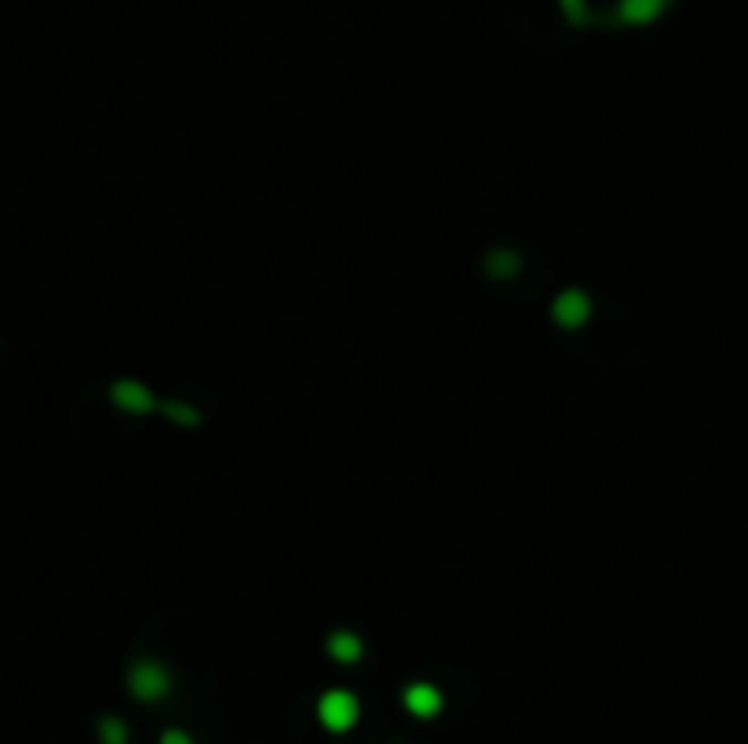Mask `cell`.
<instances>
[{
  "mask_svg": "<svg viewBox=\"0 0 748 744\" xmlns=\"http://www.w3.org/2000/svg\"><path fill=\"white\" fill-rule=\"evenodd\" d=\"M128 686L139 700H157V697L168 693V671L157 660H139L128 675Z\"/></svg>",
  "mask_w": 748,
  "mask_h": 744,
  "instance_id": "6da1fadb",
  "label": "cell"
},
{
  "mask_svg": "<svg viewBox=\"0 0 748 744\" xmlns=\"http://www.w3.org/2000/svg\"><path fill=\"white\" fill-rule=\"evenodd\" d=\"M485 270H489L493 277H511V274H518V255H514V252H493V255L485 259Z\"/></svg>",
  "mask_w": 748,
  "mask_h": 744,
  "instance_id": "ba28073f",
  "label": "cell"
},
{
  "mask_svg": "<svg viewBox=\"0 0 748 744\" xmlns=\"http://www.w3.org/2000/svg\"><path fill=\"white\" fill-rule=\"evenodd\" d=\"M328 653H332L336 660L350 664V660H358V656H361V642H358L354 635L339 631V635H332V638H328Z\"/></svg>",
  "mask_w": 748,
  "mask_h": 744,
  "instance_id": "52a82bcc",
  "label": "cell"
},
{
  "mask_svg": "<svg viewBox=\"0 0 748 744\" xmlns=\"http://www.w3.org/2000/svg\"><path fill=\"white\" fill-rule=\"evenodd\" d=\"M113 401H117L120 408H128V412H146V408L153 405L150 394H146V387H139V383H131V379L113 383Z\"/></svg>",
  "mask_w": 748,
  "mask_h": 744,
  "instance_id": "277c9868",
  "label": "cell"
},
{
  "mask_svg": "<svg viewBox=\"0 0 748 744\" xmlns=\"http://www.w3.org/2000/svg\"><path fill=\"white\" fill-rule=\"evenodd\" d=\"M438 704H442V697H438L434 686H423V682H420V686H409V689H405V708H409L412 715H420V718L434 715Z\"/></svg>",
  "mask_w": 748,
  "mask_h": 744,
  "instance_id": "5b68a950",
  "label": "cell"
},
{
  "mask_svg": "<svg viewBox=\"0 0 748 744\" xmlns=\"http://www.w3.org/2000/svg\"><path fill=\"white\" fill-rule=\"evenodd\" d=\"M566 4V15L573 18V22H587V11H584V0H562Z\"/></svg>",
  "mask_w": 748,
  "mask_h": 744,
  "instance_id": "8fae6325",
  "label": "cell"
},
{
  "mask_svg": "<svg viewBox=\"0 0 748 744\" xmlns=\"http://www.w3.org/2000/svg\"><path fill=\"white\" fill-rule=\"evenodd\" d=\"M168 416L179 419V423H197V412L190 405H182V401H168Z\"/></svg>",
  "mask_w": 748,
  "mask_h": 744,
  "instance_id": "30bf717a",
  "label": "cell"
},
{
  "mask_svg": "<svg viewBox=\"0 0 748 744\" xmlns=\"http://www.w3.org/2000/svg\"><path fill=\"white\" fill-rule=\"evenodd\" d=\"M317 715H321V722H325L328 729H347V726L358 718V704H354V697H350V693L332 689V693H325V697H321Z\"/></svg>",
  "mask_w": 748,
  "mask_h": 744,
  "instance_id": "7a4b0ae2",
  "label": "cell"
},
{
  "mask_svg": "<svg viewBox=\"0 0 748 744\" xmlns=\"http://www.w3.org/2000/svg\"><path fill=\"white\" fill-rule=\"evenodd\" d=\"M668 7V0H620L617 4V18L620 22H649Z\"/></svg>",
  "mask_w": 748,
  "mask_h": 744,
  "instance_id": "8992f818",
  "label": "cell"
},
{
  "mask_svg": "<svg viewBox=\"0 0 748 744\" xmlns=\"http://www.w3.org/2000/svg\"><path fill=\"white\" fill-rule=\"evenodd\" d=\"M161 744H190V737H186V733H179V729H168V733L161 737Z\"/></svg>",
  "mask_w": 748,
  "mask_h": 744,
  "instance_id": "7c38bea8",
  "label": "cell"
},
{
  "mask_svg": "<svg viewBox=\"0 0 748 744\" xmlns=\"http://www.w3.org/2000/svg\"><path fill=\"white\" fill-rule=\"evenodd\" d=\"M99 733H102V744H124V726H120V718H102Z\"/></svg>",
  "mask_w": 748,
  "mask_h": 744,
  "instance_id": "9c48e42d",
  "label": "cell"
},
{
  "mask_svg": "<svg viewBox=\"0 0 748 744\" xmlns=\"http://www.w3.org/2000/svg\"><path fill=\"white\" fill-rule=\"evenodd\" d=\"M555 321L558 325H566V328H577V325H584V317H587V299L580 295V292H562L558 299H555Z\"/></svg>",
  "mask_w": 748,
  "mask_h": 744,
  "instance_id": "3957f363",
  "label": "cell"
}]
</instances>
